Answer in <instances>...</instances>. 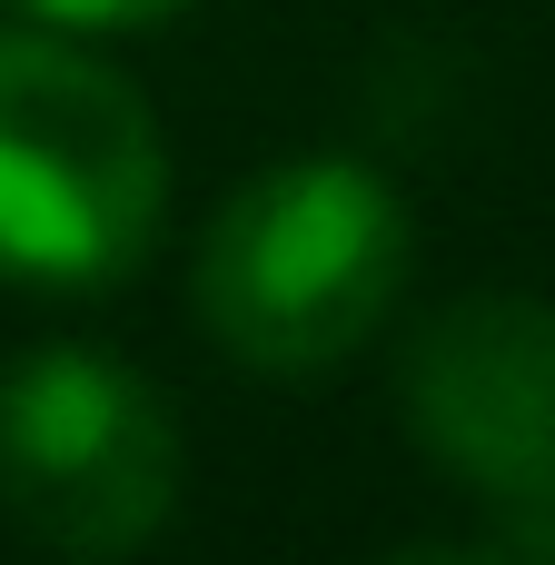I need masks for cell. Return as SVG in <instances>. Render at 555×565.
<instances>
[{"mask_svg":"<svg viewBox=\"0 0 555 565\" xmlns=\"http://www.w3.org/2000/svg\"><path fill=\"white\" fill-rule=\"evenodd\" d=\"M407 199L367 159L298 149L218 199L189 268V308L218 358L258 377H328L387 328L407 288Z\"/></svg>","mask_w":555,"mask_h":565,"instance_id":"cell-1","label":"cell"},{"mask_svg":"<svg viewBox=\"0 0 555 565\" xmlns=\"http://www.w3.org/2000/svg\"><path fill=\"white\" fill-rule=\"evenodd\" d=\"M169 218V139L79 30H0V278L119 288Z\"/></svg>","mask_w":555,"mask_h":565,"instance_id":"cell-2","label":"cell"},{"mask_svg":"<svg viewBox=\"0 0 555 565\" xmlns=\"http://www.w3.org/2000/svg\"><path fill=\"white\" fill-rule=\"evenodd\" d=\"M179 417L109 348H30L0 367V516L79 565L159 546L179 516Z\"/></svg>","mask_w":555,"mask_h":565,"instance_id":"cell-3","label":"cell"},{"mask_svg":"<svg viewBox=\"0 0 555 565\" xmlns=\"http://www.w3.org/2000/svg\"><path fill=\"white\" fill-rule=\"evenodd\" d=\"M397 417L477 507L555 497V298H447L397 358Z\"/></svg>","mask_w":555,"mask_h":565,"instance_id":"cell-4","label":"cell"},{"mask_svg":"<svg viewBox=\"0 0 555 565\" xmlns=\"http://www.w3.org/2000/svg\"><path fill=\"white\" fill-rule=\"evenodd\" d=\"M20 10L50 30H79V40H119V30H159L179 10H199V0H20Z\"/></svg>","mask_w":555,"mask_h":565,"instance_id":"cell-5","label":"cell"}]
</instances>
